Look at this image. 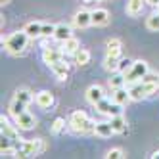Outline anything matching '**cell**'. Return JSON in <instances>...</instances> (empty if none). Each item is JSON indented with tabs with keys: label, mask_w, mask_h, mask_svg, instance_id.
<instances>
[{
	"label": "cell",
	"mask_w": 159,
	"mask_h": 159,
	"mask_svg": "<svg viewBox=\"0 0 159 159\" xmlns=\"http://www.w3.org/2000/svg\"><path fill=\"white\" fill-rule=\"evenodd\" d=\"M69 127H71L75 132L86 134V132H94L96 123L90 119L84 111H73L71 117H69Z\"/></svg>",
	"instance_id": "1"
},
{
	"label": "cell",
	"mask_w": 159,
	"mask_h": 159,
	"mask_svg": "<svg viewBox=\"0 0 159 159\" xmlns=\"http://www.w3.org/2000/svg\"><path fill=\"white\" fill-rule=\"evenodd\" d=\"M27 42H29V35L25 31H16L12 33L6 40H4V46L10 54H21L27 48Z\"/></svg>",
	"instance_id": "2"
},
{
	"label": "cell",
	"mask_w": 159,
	"mask_h": 159,
	"mask_svg": "<svg viewBox=\"0 0 159 159\" xmlns=\"http://www.w3.org/2000/svg\"><path fill=\"white\" fill-rule=\"evenodd\" d=\"M159 83H148V81H138V83H132V86L129 88L130 98L132 100H142L146 96H152L157 92Z\"/></svg>",
	"instance_id": "3"
},
{
	"label": "cell",
	"mask_w": 159,
	"mask_h": 159,
	"mask_svg": "<svg viewBox=\"0 0 159 159\" xmlns=\"http://www.w3.org/2000/svg\"><path fill=\"white\" fill-rule=\"evenodd\" d=\"M46 144H44L40 138L39 140H25L21 142L19 140V146H17V157H31V155H39Z\"/></svg>",
	"instance_id": "4"
},
{
	"label": "cell",
	"mask_w": 159,
	"mask_h": 159,
	"mask_svg": "<svg viewBox=\"0 0 159 159\" xmlns=\"http://www.w3.org/2000/svg\"><path fill=\"white\" fill-rule=\"evenodd\" d=\"M150 73V69H148V63L146 61H142V60H138V61H134L132 63V67H130V71L127 73V83H138V81H142V79Z\"/></svg>",
	"instance_id": "5"
},
{
	"label": "cell",
	"mask_w": 159,
	"mask_h": 159,
	"mask_svg": "<svg viewBox=\"0 0 159 159\" xmlns=\"http://www.w3.org/2000/svg\"><path fill=\"white\" fill-rule=\"evenodd\" d=\"M96 109L100 111V113H104V115H109V117H113V115H119L121 113V106L117 104V102H109V100H100L98 104H96Z\"/></svg>",
	"instance_id": "6"
},
{
	"label": "cell",
	"mask_w": 159,
	"mask_h": 159,
	"mask_svg": "<svg viewBox=\"0 0 159 159\" xmlns=\"http://www.w3.org/2000/svg\"><path fill=\"white\" fill-rule=\"evenodd\" d=\"M16 127L19 130H31L33 127H35V117H33L29 111H23L21 115L16 117Z\"/></svg>",
	"instance_id": "7"
},
{
	"label": "cell",
	"mask_w": 159,
	"mask_h": 159,
	"mask_svg": "<svg viewBox=\"0 0 159 159\" xmlns=\"http://www.w3.org/2000/svg\"><path fill=\"white\" fill-rule=\"evenodd\" d=\"M73 21H75V25H77L79 29H84V27H88V25H92V12L79 10V12L75 14V17H73Z\"/></svg>",
	"instance_id": "8"
},
{
	"label": "cell",
	"mask_w": 159,
	"mask_h": 159,
	"mask_svg": "<svg viewBox=\"0 0 159 159\" xmlns=\"http://www.w3.org/2000/svg\"><path fill=\"white\" fill-rule=\"evenodd\" d=\"M111 100H113V102H117L119 106H125V104H129L132 98H130V92H129V90L125 88V86H121V88H113Z\"/></svg>",
	"instance_id": "9"
},
{
	"label": "cell",
	"mask_w": 159,
	"mask_h": 159,
	"mask_svg": "<svg viewBox=\"0 0 159 159\" xmlns=\"http://www.w3.org/2000/svg\"><path fill=\"white\" fill-rule=\"evenodd\" d=\"M106 98V94H104V88L102 86H98V84H92L88 90H86V100L90 102V104H98L100 100H104Z\"/></svg>",
	"instance_id": "10"
},
{
	"label": "cell",
	"mask_w": 159,
	"mask_h": 159,
	"mask_svg": "<svg viewBox=\"0 0 159 159\" xmlns=\"http://www.w3.org/2000/svg\"><path fill=\"white\" fill-rule=\"evenodd\" d=\"M50 69H52V73L58 77L60 81H65L67 75H69V67H67V63H65L63 60L56 61V63H50Z\"/></svg>",
	"instance_id": "11"
},
{
	"label": "cell",
	"mask_w": 159,
	"mask_h": 159,
	"mask_svg": "<svg viewBox=\"0 0 159 159\" xmlns=\"http://www.w3.org/2000/svg\"><path fill=\"white\" fill-rule=\"evenodd\" d=\"M107 21H109V12H107V10L96 8L92 12V25L102 27V25H107Z\"/></svg>",
	"instance_id": "12"
},
{
	"label": "cell",
	"mask_w": 159,
	"mask_h": 159,
	"mask_svg": "<svg viewBox=\"0 0 159 159\" xmlns=\"http://www.w3.org/2000/svg\"><path fill=\"white\" fill-rule=\"evenodd\" d=\"M121 52H123V48H121V40H119V39H111V40H107V52H106L107 58L121 60Z\"/></svg>",
	"instance_id": "13"
},
{
	"label": "cell",
	"mask_w": 159,
	"mask_h": 159,
	"mask_svg": "<svg viewBox=\"0 0 159 159\" xmlns=\"http://www.w3.org/2000/svg\"><path fill=\"white\" fill-rule=\"evenodd\" d=\"M63 56H65L63 50H58V48H46V50H44V54H42V58H44V61L50 65V63H56V61L63 60Z\"/></svg>",
	"instance_id": "14"
},
{
	"label": "cell",
	"mask_w": 159,
	"mask_h": 159,
	"mask_svg": "<svg viewBox=\"0 0 159 159\" xmlns=\"http://www.w3.org/2000/svg\"><path fill=\"white\" fill-rule=\"evenodd\" d=\"M0 130H2V136H8V138H12V140H17V138H19V136H17V130L8 123V119H6L4 115L0 117Z\"/></svg>",
	"instance_id": "15"
},
{
	"label": "cell",
	"mask_w": 159,
	"mask_h": 159,
	"mask_svg": "<svg viewBox=\"0 0 159 159\" xmlns=\"http://www.w3.org/2000/svg\"><path fill=\"white\" fill-rule=\"evenodd\" d=\"M54 39L60 40V42H65L67 39H71V27L69 25H56V33H54Z\"/></svg>",
	"instance_id": "16"
},
{
	"label": "cell",
	"mask_w": 159,
	"mask_h": 159,
	"mask_svg": "<svg viewBox=\"0 0 159 159\" xmlns=\"http://www.w3.org/2000/svg\"><path fill=\"white\" fill-rule=\"evenodd\" d=\"M35 100H37V104L40 107H50L54 104V96H52V92H48V90H40Z\"/></svg>",
	"instance_id": "17"
},
{
	"label": "cell",
	"mask_w": 159,
	"mask_h": 159,
	"mask_svg": "<svg viewBox=\"0 0 159 159\" xmlns=\"http://www.w3.org/2000/svg\"><path fill=\"white\" fill-rule=\"evenodd\" d=\"M61 50H63L65 54H73V56H75L79 50H81V42L71 37V39H67V40L63 42V48H61Z\"/></svg>",
	"instance_id": "18"
},
{
	"label": "cell",
	"mask_w": 159,
	"mask_h": 159,
	"mask_svg": "<svg viewBox=\"0 0 159 159\" xmlns=\"http://www.w3.org/2000/svg\"><path fill=\"white\" fill-rule=\"evenodd\" d=\"M94 132H96L98 136H102V138H107V136L115 134V132H113L111 123H96V129H94Z\"/></svg>",
	"instance_id": "19"
},
{
	"label": "cell",
	"mask_w": 159,
	"mask_h": 159,
	"mask_svg": "<svg viewBox=\"0 0 159 159\" xmlns=\"http://www.w3.org/2000/svg\"><path fill=\"white\" fill-rule=\"evenodd\" d=\"M144 2L146 0H129L127 2V14L129 16H138L144 8Z\"/></svg>",
	"instance_id": "20"
},
{
	"label": "cell",
	"mask_w": 159,
	"mask_h": 159,
	"mask_svg": "<svg viewBox=\"0 0 159 159\" xmlns=\"http://www.w3.org/2000/svg\"><path fill=\"white\" fill-rule=\"evenodd\" d=\"M111 127H113V132H125V129H127V121H125V117L121 115H113L111 117Z\"/></svg>",
	"instance_id": "21"
},
{
	"label": "cell",
	"mask_w": 159,
	"mask_h": 159,
	"mask_svg": "<svg viewBox=\"0 0 159 159\" xmlns=\"http://www.w3.org/2000/svg\"><path fill=\"white\" fill-rule=\"evenodd\" d=\"M27 35H29V39H35V37H40V31H42V23H39V21H31V23H27L25 25V29H23Z\"/></svg>",
	"instance_id": "22"
},
{
	"label": "cell",
	"mask_w": 159,
	"mask_h": 159,
	"mask_svg": "<svg viewBox=\"0 0 159 159\" xmlns=\"http://www.w3.org/2000/svg\"><path fill=\"white\" fill-rule=\"evenodd\" d=\"M25 107H27V104H23V102H19V100H12V102H10V113H12V115L14 117H17V115H21V113H23L25 111Z\"/></svg>",
	"instance_id": "23"
},
{
	"label": "cell",
	"mask_w": 159,
	"mask_h": 159,
	"mask_svg": "<svg viewBox=\"0 0 159 159\" xmlns=\"http://www.w3.org/2000/svg\"><path fill=\"white\" fill-rule=\"evenodd\" d=\"M125 84H127V75H125V73L113 75V77L109 79V86H111V88H121V86H125Z\"/></svg>",
	"instance_id": "24"
},
{
	"label": "cell",
	"mask_w": 159,
	"mask_h": 159,
	"mask_svg": "<svg viewBox=\"0 0 159 159\" xmlns=\"http://www.w3.org/2000/svg\"><path fill=\"white\" fill-rule=\"evenodd\" d=\"M14 98L19 100V102H23V104H29V102L33 100V94L29 92L27 88H19V90H16V96Z\"/></svg>",
	"instance_id": "25"
},
{
	"label": "cell",
	"mask_w": 159,
	"mask_h": 159,
	"mask_svg": "<svg viewBox=\"0 0 159 159\" xmlns=\"http://www.w3.org/2000/svg\"><path fill=\"white\" fill-rule=\"evenodd\" d=\"M75 61H77L79 65H86V63L90 61V52L84 50V48H81V50L75 54Z\"/></svg>",
	"instance_id": "26"
},
{
	"label": "cell",
	"mask_w": 159,
	"mask_h": 159,
	"mask_svg": "<svg viewBox=\"0 0 159 159\" xmlns=\"http://www.w3.org/2000/svg\"><path fill=\"white\" fill-rule=\"evenodd\" d=\"M146 27L150 29V31H159V12L152 14L150 17L146 19Z\"/></svg>",
	"instance_id": "27"
},
{
	"label": "cell",
	"mask_w": 159,
	"mask_h": 159,
	"mask_svg": "<svg viewBox=\"0 0 159 159\" xmlns=\"http://www.w3.org/2000/svg\"><path fill=\"white\" fill-rule=\"evenodd\" d=\"M54 33H56V25H52V23H42L40 37H54Z\"/></svg>",
	"instance_id": "28"
},
{
	"label": "cell",
	"mask_w": 159,
	"mask_h": 159,
	"mask_svg": "<svg viewBox=\"0 0 159 159\" xmlns=\"http://www.w3.org/2000/svg\"><path fill=\"white\" fill-rule=\"evenodd\" d=\"M132 63H134V61H132V60H129V58H127V60H121V61H119V69H117V71H121V73L127 75V73L130 71Z\"/></svg>",
	"instance_id": "29"
},
{
	"label": "cell",
	"mask_w": 159,
	"mask_h": 159,
	"mask_svg": "<svg viewBox=\"0 0 159 159\" xmlns=\"http://www.w3.org/2000/svg\"><path fill=\"white\" fill-rule=\"evenodd\" d=\"M106 157L107 159H121V157H125V152L121 150V148H113V150H109L106 153Z\"/></svg>",
	"instance_id": "30"
},
{
	"label": "cell",
	"mask_w": 159,
	"mask_h": 159,
	"mask_svg": "<svg viewBox=\"0 0 159 159\" xmlns=\"http://www.w3.org/2000/svg\"><path fill=\"white\" fill-rule=\"evenodd\" d=\"M119 61H121V60L107 58V56H106V69H107V71H115V69H119Z\"/></svg>",
	"instance_id": "31"
},
{
	"label": "cell",
	"mask_w": 159,
	"mask_h": 159,
	"mask_svg": "<svg viewBox=\"0 0 159 159\" xmlns=\"http://www.w3.org/2000/svg\"><path fill=\"white\" fill-rule=\"evenodd\" d=\"M63 127H65V121H63V119H56V121H54V127H52V130H54V132H60Z\"/></svg>",
	"instance_id": "32"
},
{
	"label": "cell",
	"mask_w": 159,
	"mask_h": 159,
	"mask_svg": "<svg viewBox=\"0 0 159 159\" xmlns=\"http://www.w3.org/2000/svg\"><path fill=\"white\" fill-rule=\"evenodd\" d=\"M148 4H153V6H159V0H146Z\"/></svg>",
	"instance_id": "33"
},
{
	"label": "cell",
	"mask_w": 159,
	"mask_h": 159,
	"mask_svg": "<svg viewBox=\"0 0 159 159\" xmlns=\"http://www.w3.org/2000/svg\"><path fill=\"white\" fill-rule=\"evenodd\" d=\"M8 2H10V0H0V4H2V6H6Z\"/></svg>",
	"instance_id": "34"
},
{
	"label": "cell",
	"mask_w": 159,
	"mask_h": 159,
	"mask_svg": "<svg viewBox=\"0 0 159 159\" xmlns=\"http://www.w3.org/2000/svg\"><path fill=\"white\" fill-rule=\"evenodd\" d=\"M152 157H155V159H157V157H159V152H155V153H153Z\"/></svg>",
	"instance_id": "35"
}]
</instances>
